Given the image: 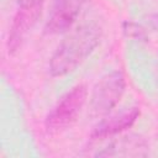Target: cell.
<instances>
[{
    "mask_svg": "<svg viewBox=\"0 0 158 158\" xmlns=\"http://www.w3.org/2000/svg\"><path fill=\"white\" fill-rule=\"evenodd\" d=\"M101 28L96 23H86L69 33L57 47L49 59L52 77H63L73 72L98 47Z\"/></svg>",
    "mask_w": 158,
    "mask_h": 158,
    "instance_id": "1",
    "label": "cell"
},
{
    "mask_svg": "<svg viewBox=\"0 0 158 158\" xmlns=\"http://www.w3.org/2000/svg\"><path fill=\"white\" fill-rule=\"evenodd\" d=\"M86 98L88 89L85 84H79L63 95L46 117L44 126L47 131L51 133H58L72 126L77 121Z\"/></svg>",
    "mask_w": 158,
    "mask_h": 158,
    "instance_id": "2",
    "label": "cell"
},
{
    "mask_svg": "<svg viewBox=\"0 0 158 158\" xmlns=\"http://www.w3.org/2000/svg\"><path fill=\"white\" fill-rule=\"evenodd\" d=\"M126 89V79L121 70L104 75L94 86L91 94V110L96 116L107 115L121 100Z\"/></svg>",
    "mask_w": 158,
    "mask_h": 158,
    "instance_id": "3",
    "label": "cell"
},
{
    "mask_svg": "<svg viewBox=\"0 0 158 158\" xmlns=\"http://www.w3.org/2000/svg\"><path fill=\"white\" fill-rule=\"evenodd\" d=\"M43 4L44 0H19V7L12 17L6 42L9 54H14L21 47L27 33L41 16Z\"/></svg>",
    "mask_w": 158,
    "mask_h": 158,
    "instance_id": "4",
    "label": "cell"
},
{
    "mask_svg": "<svg viewBox=\"0 0 158 158\" xmlns=\"http://www.w3.org/2000/svg\"><path fill=\"white\" fill-rule=\"evenodd\" d=\"M84 2L85 0H54L44 25V33L59 35L69 30L77 20Z\"/></svg>",
    "mask_w": 158,
    "mask_h": 158,
    "instance_id": "5",
    "label": "cell"
},
{
    "mask_svg": "<svg viewBox=\"0 0 158 158\" xmlns=\"http://www.w3.org/2000/svg\"><path fill=\"white\" fill-rule=\"evenodd\" d=\"M138 117H139V109L131 107L130 110H126L121 114L104 118L93 128L90 137L91 139H104L115 136L130 128Z\"/></svg>",
    "mask_w": 158,
    "mask_h": 158,
    "instance_id": "6",
    "label": "cell"
},
{
    "mask_svg": "<svg viewBox=\"0 0 158 158\" xmlns=\"http://www.w3.org/2000/svg\"><path fill=\"white\" fill-rule=\"evenodd\" d=\"M146 143L136 136L132 137H123L118 141L112 142L110 146H107L102 152H99L98 156L99 157H107V156H123L126 151V156H133L132 152H130L128 148H135V149H143L146 148ZM144 154V153H143Z\"/></svg>",
    "mask_w": 158,
    "mask_h": 158,
    "instance_id": "7",
    "label": "cell"
},
{
    "mask_svg": "<svg viewBox=\"0 0 158 158\" xmlns=\"http://www.w3.org/2000/svg\"><path fill=\"white\" fill-rule=\"evenodd\" d=\"M123 32L126 33V36L133 37L137 40H146L147 38L146 31L141 26H138L137 23H133V22H125L123 23Z\"/></svg>",
    "mask_w": 158,
    "mask_h": 158,
    "instance_id": "8",
    "label": "cell"
}]
</instances>
